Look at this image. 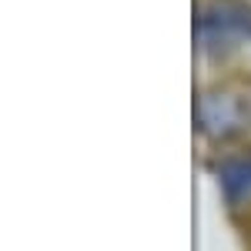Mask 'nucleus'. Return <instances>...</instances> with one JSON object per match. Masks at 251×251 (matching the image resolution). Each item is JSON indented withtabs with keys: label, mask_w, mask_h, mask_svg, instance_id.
I'll use <instances>...</instances> for the list:
<instances>
[{
	"label": "nucleus",
	"mask_w": 251,
	"mask_h": 251,
	"mask_svg": "<svg viewBox=\"0 0 251 251\" xmlns=\"http://www.w3.org/2000/svg\"><path fill=\"white\" fill-rule=\"evenodd\" d=\"M194 124L204 144L214 151H228L251 141V94L228 80H218L198 91Z\"/></svg>",
	"instance_id": "nucleus-1"
},
{
	"label": "nucleus",
	"mask_w": 251,
	"mask_h": 251,
	"mask_svg": "<svg viewBox=\"0 0 251 251\" xmlns=\"http://www.w3.org/2000/svg\"><path fill=\"white\" fill-rule=\"evenodd\" d=\"M194 37L201 57L228 60L251 47V3L248 0H198Z\"/></svg>",
	"instance_id": "nucleus-2"
},
{
	"label": "nucleus",
	"mask_w": 251,
	"mask_h": 251,
	"mask_svg": "<svg viewBox=\"0 0 251 251\" xmlns=\"http://www.w3.org/2000/svg\"><path fill=\"white\" fill-rule=\"evenodd\" d=\"M211 174L218 198L228 208V214L251 221V141L228 148V151H218Z\"/></svg>",
	"instance_id": "nucleus-3"
}]
</instances>
